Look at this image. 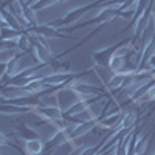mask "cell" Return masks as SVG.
<instances>
[{
    "instance_id": "cell-2",
    "label": "cell",
    "mask_w": 155,
    "mask_h": 155,
    "mask_svg": "<svg viewBox=\"0 0 155 155\" xmlns=\"http://www.w3.org/2000/svg\"><path fill=\"white\" fill-rule=\"evenodd\" d=\"M143 101H155V84H152V85L147 88V92L144 93Z\"/></svg>"
},
{
    "instance_id": "cell-1",
    "label": "cell",
    "mask_w": 155,
    "mask_h": 155,
    "mask_svg": "<svg viewBox=\"0 0 155 155\" xmlns=\"http://www.w3.org/2000/svg\"><path fill=\"white\" fill-rule=\"evenodd\" d=\"M42 149H44L42 141H39V140H30V141H27V150L30 153H39V152H42Z\"/></svg>"
},
{
    "instance_id": "cell-3",
    "label": "cell",
    "mask_w": 155,
    "mask_h": 155,
    "mask_svg": "<svg viewBox=\"0 0 155 155\" xmlns=\"http://www.w3.org/2000/svg\"><path fill=\"white\" fill-rule=\"evenodd\" d=\"M6 143V138L2 135V134H0V146H2V144H5Z\"/></svg>"
}]
</instances>
